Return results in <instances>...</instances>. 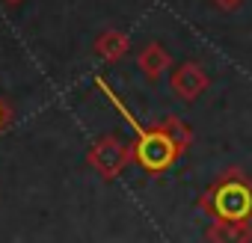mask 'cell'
Returning a JSON list of instances; mask_svg holds the SVG:
<instances>
[{"label": "cell", "instance_id": "6da1fadb", "mask_svg": "<svg viewBox=\"0 0 252 243\" xmlns=\"http://www.w3.org/2000/svg\"><path fill=\"white\" fill-rule=\"evenodd\" d=\"M95 86L101 89V95H104L107 101H113V107L119 110V116L131 125V131H134L131 149H134V163H137L140 169H146L149 175H163L166 169H172V166L187 154V152L181 149V143L175 140V134L169 131L166 122L146 128V125H140V122L131 116V110L122 104V98L113 92V86H110L104 77H95Z\"/></svg>", "mask_w": 252, "mask_h": 243}, {"label": "cell", "instance_id": "277c9868", "mask_svg": "<svg viewBox=\"0 0 252 243\" xmlns=\"http://www.w3.org/2000/svg\"><path fill=\"white\" fill-rule=\"evenodd\" d=\"M208 86H211V77H208V71L202 68V62H196V60H184V62H181L178 68H172V74H169V89H172V95L181 98V101H196L199 95L208 92Z\"/></svg>", "mask_w": 252, "mask_h": 243}, {"label": "cell", "instance_id": "5b68a950", "mask_svg": "<svg viewBox=\"0 0 252 243\" xmlns=\"http://www.w3.org/2000/svg\"><path fill=\"white\" fill-rule=\"evenodd\" d=\"M169 65H172V57H169V51H166L160 42H149V45H143L140 54H137V68L143 71V77H146L149 83H158V80L169 71Z\"/></svg>", "mask_w": 252, "mask_h": 243}, {"label": "cell", "instance_id": "30bf717a", "mask_svg": "<svg viewBox=\"0 0 252 243\" xmlns=\"http://www.w3.org/2000/svg\"><path fill=\"white\" fill-rule=\"evenodd\" d=\"M3 3H6V6H21L24 0H3Z\"/></svg>", "mask_w": 252, "mask_h": 243}, {"label": "cell", "instance_id": "52a82bcc", "mask_svg": "<svg viewBox=\"0 0 252 243\" xmlns=\"http://www.w3.org/2000/svg\"><path fill=\"white\" fill-rule=\"evenodd\" d=\"M92 51H95V57L104 60V62H119V60H125V54L131 51V39L125 36L122 30H104V33L95 39Z\"/></svg>", "mask_w": 252, "mask_h": 243}, {"label": "cell", "instance_id": "3957f363", "mask_svg": "<svg viewBox=\"0 0 252 243\" xmlns=\"http://www.w3.org/2000/svg\"><path fill=\"white\" fill-rule=\"evenodd\" d=\"M131 160H134V149H131V143L125 140L122 134H104L86 152V163L104 181H116Z\"/></svg>", "mask_w": 252, "mask_h": 243}, {"label": "cell", "instance_id": "9c48e42d", "mask_svg": "<svg viewBox=\"0 0 252 243\" xmlns=\"http://www.w3.org/2000/svg\"><path fill=\"white\" fill-rule=\"evenodd\" d=\"M211 3H214L220 12H234V9L243 6V0H211Z\"/></svg>", "mask_w": 252, "mask_h": 243}, {"label": "cell", "instance_id": "8992f818", "mask_svg": "<svg viewBox=\"0 0 252 243\" xmlns=\"http://www.w3.org/2000/svg\"><path fill=\"white\" fill-rule=\"evenodd\" d=\"M208 243H252V222L249 219H214L205 231Z\"/></svg>", "mask_w": 252, "mask_h": 243}, {"label": "cell", "instance_id": "ba28073f", "mask_svg": "<svg viewBox=\"0 0 252 243\" xmlns=\"http://www.w3.org/2000/svg\"><path fill=\"white\" fill-rule=\"evenodd\" d=\"M9 122H12V110H9V104L3 98H0V134L9 128Z\"/></svg>", "mask_w": 252, "mask_h": 243}, {"label": "cell", "instance_id": "7a4b0ae2", "mask_svg": "<svg viewBox=\"0 0 252 243\" xmlns=\"http://www.w3.org/2000/svg\"><path fill=\"white\" fill-rule=\"evenodd\" d=\"M199 208L211 219H249L252 222V178L237 166L225 169L199 196Z\"/></svg>", "mask_w": 252, "mask_h": 243}]
</instances>
